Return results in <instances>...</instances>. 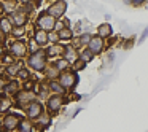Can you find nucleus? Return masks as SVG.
I'll use <instances>...</instances> for the list:
<instances>
[{
  "instance_id": "nucleus-1",
  "label": "nucleus",
  "mask_w": 148,
  "mask_h": 132,
  "mask_svg": "<svg viewBox=\"0 0 148 132\" xmlns=\"http://www.w3.org/2000/svg\"><path fill=\"white\" fill-rule=\"evenodd\" d=\"M24 64H26V67L29 68L30 72L43 73L45 68L48 67V64H49V59H48V56H46L45 49H40V51L27 56V59L24 61Z\"/></svg>"
},
{
  "instance_id": "nucleus-2",
  "label": "nucleus",
  "mask_w": 148,
  "mask_h": 132,
  "mask_svg": "<svg viewBox=\"0 0 148 132\" xmlns=\"http://www.w3.org/2000/svg\"><path fill=\"white\" fill-rule=\"evenodd\" d=\"M23 119H24V113H18L11 110V111L0 116V129H3L7 132H16L18 126Z\"/></svg>"
},
{
  "instance_id": "nucleus-3",
  "label": "nucleus",
  "mask_w": 148,
  "mask_h": 132,
  "mask_svg": "<svg viewBox=\"0 0 148 132\" xmlns=\"http://www.w3.org/2000/svg\"><path fill=\"white\" fill-rule=\"evenodd\" d=\"M7 51L10 53L16 61H26L27 56H29L27 38L26 40H8L7 42Z\"/></svg>"
},
{
  "instance_id": "nucleus-4",
  "label": "nucleus",
  "mask_w": 148,
  "mask_h": 132,
  "mask_svg": "<svg viewBox=\"0 0 148 132\" xmlns=\"http://www.w3.org/2000/svg\"><path fill=\"white\" fill-rule=\"evenodd\" d=\"M56 23H58V19H54V18H53L51 14H48L45 10H42V11L37 13L35 18H34L32 26H35V27H38V29H42V30H45V32L49 34V32L54 30Z\"/></svg>"
},
{
  "instance_id": "nucleus-5",
  "label": "nucleus",
  "mask_w": 148,
  "mask_h": 132,
  "mask_svg": "<svg viewBox=\"0 0 148 132\" xmlns=\"http://www.w3.org/2000/svg\"><path fill=\"white\" fill-rule=\"evenodd\" d=\"M67 103L65 96H58V94H51L48 97V100L45 102V110L49 113L51 116H58L62 111L64 105Z\"/></svg>"
},
{
  "instance_id": "nucleus-6",
  "label": "nucleus",
  "mask_w": 148,
  "mask_h": 132,
  "mask_svg": "<svg viewBox=\"0 0 148 132\" xmlns=\"http://www.w3.org/2000/svg\"><path fill=\"white\" fill-rule=\"evenodd\" d=\"M69 10V3L65 2V0H54V2H49L48 5H46L45 11L48 14H51L54 19L61 21L65 18V13H67Z\"/></svg>"
},
{
  "instance_id": "nucleus-7",
  "label": "nucleus",
  "mask_w": 148,
  "mask_h": 132,
  "mask_svg": "<svg viewBox=\"0 0 148 132\" xmlns=\"http://www.w3.org/2000/svg\"><path fill=\"white\" fill-rule=\"evenodd\" d=\"M11 100H13V108H18V110H21V111H24V108H26L30 102L37 100V94L32 92V91L21 89Z\"/></svg>"
},
{
  "instance_id": "nucleus-8",
  "label": "nucleus",
  "mask_w": 148,
  "mask_h": 132,
  "mask_svg": "<svg viewBox=\"0 0 148 132\" xmlns=\"http://www.w3.org/2000/svg\"><path fill=\"white\" fill-rule=\"evenodd\" d=\"M78 80H80V78H78V73H75L72 68L67 70V72H62V73L59 75V78H58V81L61 83V86L67 91V94L73 92V89L78 84Z\"/></svg>"
},
{
  "instance_id": "nucleus-9",
  "label": "nucleus",
  "mask_w": 148,
  "mask_h": 132,
  "mask_svg": "<svg viewBox=\"0 0 148 132\" xmlns=\"http://www.w3.org/2000/svg\"><path fill=\"white\" fill-rule=\"evenodd\" d=\"M46 110H45V103L40 102V100H34L30 102L29 105L24 108V118L30 119V121H35L40 115H43Z\"/></svg>"
},
{
  "instance_id": "nucleus-10",
  "label": "nucleus",
  "mask_w": 148,
  "mask_h": 132,
  "mask_svg": "<svg viewBox=\"0 0 148 132\" xmlns=\"http://www.w3.org/2000/svg\"><path fill=\"white\" fill-rule=\"evenodd\" d=\"M29 38H32L42 49H45L46 46L49 45V42H48V32H45V30L38 29V27H35V26H32V29H30Z\"/></svg>"
},
{
  "instance_id": "nucleus-11",
  "label": "nucleus",
  "mask_w": 148,
  "mask_h": 132,
  "mask_svg": "<svg viewBox=\"0 0 148 132\" xmlns=\"http://www.w3.org/2000/svg\"><path fill=\"white\" fill-rule=\"evenodd\" d=\"M10 19H11L13 27H27L30 24V21H32V18H29L23 10H19V7H18V10H14L13 13L10 14Z\"/></svg>"
},
{
  "instance_id": "nucleus-12",
  "label": "nucleus",
  "mask_w": 148,
  "mask_h": 132,
  "mask_svg": "<svg viewBox=\"0 0 148 132\" xmlns=\"http://www.w3.org/2000/svg\"><path fill=\"white\" fill-rule=\"evenodd\" d=\"M21 89H23V83H21L18 78H11V80H8L7 84H5L3 91H2V96L13 99V97L16 96V94L19 92Z\"/></svg>"
},
{
  "instance_id": "nucleus-13",
  "label": "nucleus",
  "mask_w": 148,
  "mask_h": 132,
  "mask_svg": "<svg viewBox=\"0 0 148 132\" xmlns=\"http://www.w3.org/2000/svg\"><path fill=\"white\" fill-rule=\"evenodd\" d=\"M53 118H54V116H51L48 111H45L43 115H40L38 118L34 121L35 131H37V132H46V131H48V129L53 126Z\"/></svg>"
},
{
  "instance_id": "nucleus-14",
  "label": "nucleus",
  "mask_w": 148,
  "mask_h": 132,
  "mask_svg": "<svg viewBox=\"0 0 148 132\" xmlns=\"http://www.w3.org/2000/svg\"><path fill=\"white\" fill-rule=\"evenodd\" d=\"M62 59L64 61H67L70 65H73L75 62L80 59V49L75 48L72 43H67V45H64V51H62Z\"/></svg>"
},
{
  "instance_id": "nucleus-15",
  "label": "nucleus",
  "mask_w": 148,
  "mask_h": 132,
  "mask_svg": "<svg viewBox=\"0 0 148 132\" xmlns=\"http://www.w3.org/2000/svg\"><path fill=\"white\" fill-rule=\"evenodd\" d=\"M23 65H24V61H16V62H13L11 65H7V67H2V70H0V75H3V77L7 78V80H11V78H16Z\"/></svg>"
},
{
  "instance_id": "nucleus-16",
  "label": "nucleus",
  "mask_w": 148,
  "mask_h": 132,
  "mask_svg": "<svg viewBox=\"0 0 148 132\" xmlns=\"http://www.w3.org/2000/svg\"><path fill=\"white\" fill-rule=\"evenodd\" d=\"M105 48H107L105 40H102L100 37H97V35L91 37V42H89V45H88V49H89L94 56H100L103 51H105Z\"/></svg>"
},
{
  "instance_id": "nucleus-17",
  "label": "nucleus",
  "mask_w": 148,
  "mask_h": 132,
  "mask_svg": "<svg viewBox=\"0 0 148 132\" xmlns=\"http://www.w3.org/2000/svg\"><path fill=\"white\" fill-rule=\"evenodd\" d=\"M62 51H64V43H59V45H48L45 48V53H46V56H48L49 62L62 57Z\"/></svg>"
},
{
  "instance_id": "nucleus-18",
  "label": "nucleus",
  "mask_w": 148,
  "mask_h": 132,
  "mask_svg": "<svg viewBox=\"0 0 148 132\" xmlns=\"http://www.w3.org/2000/svg\"><path fill=\"white\" fill-rule=\"evenodd\" d=\"M19 10H23L29 18H32L37 13L38 8L35 7V2L34 0H19Z\"/></svg>"
},
{
  "instance_id": "nucleus-19",
  "label": "nucleus",
  "mask_w": 148,
  "mask_h": 132,
  "mask_svg": "<svg viewBox=\"0 0 148 132\" xmlns=\"http://www.w3.org/2000/svg\"><path fill=\"white\" fill-rule=\"evenodd\" d=\"M113 35V26L110 23H102L97 26V37H100L102 40H107Z\"/></svg>"
},
{
  "instance_id": "nucleus-20",
  "label": "nucleus",
  "mask_w": 148,
  "mask_h": 132,
  "mask_svg": "<svg viewBox=\"0 0 148 132\" xmlns=\"http://www.w3.org/2000/svg\"><path fill=\"white\" fill-rule=\"evenodd\" d=\"M29 34H30V30L27 27H13V30H11L8 38L10 40H26V38H29Z\"/></svg>"
},
{
  "instance_id": "nucleus-21",
  "label": "nucleus",
  "mask_w": 148,
  "mask_h": 132,
  "mask_svg": "<svg viewBox=\"0 0 148 132\" xmlns=\"http://www.w3.org/2000/svg\"><path fill=\"white\" fill-rule=\"evenodd\" d=\"M59 70L56 68V65L53 64V62H49L48 67L45 68V72H43V78H45L46 81H53V80H58L59 78Z\"/></svg>"
},
{
  "instance_id": "nucleus-22",
  "label": "nucleus",
  "mask_w": 148,
  "mask_h": 132,
  "mask_svg": "<svg viewBox=\"0 0 148 132\" xmlns=\"http://www.w3.org/2000/svg\"><path fill=\"white\" fill-rule=\"evenodd\" d=\"M0 30L3 32V35L10 37L11 30H13V24H11L10 16H7V14H5L3 18H0Z\"/></svg>"
},
{
  "instance_id": "nucleus-23",
  "label": "nucleus",
  "mask_w": 148,
  "mask_h": 132,
  "mask_svg": "<svg viewBox=\"0 0 148 132\" xmlns=\"http://www.w3.org/2000/svg\"><path fill=\"white\" fill-rule=\"evenodd\" d=\"M48 88H49V92L51 94H58V96H67V91L61 86L58 80H53V81H48Z\"/></svg>"
},
{
  "instance_id": "nucleus-24",
  "label": "nucleus",
  "mask_w": 148,
  "mask_h": 132,
  "mask_svg": "<svg viewBox=\"0 0 148 132\" xmlns=\"http://www.w3.org/2000/svg\"><path fill=\"white\" fill-rule=\"evenodd\" d=\"M2 5H3L5 14L10 16L14 10H18V7H19V0H2Z\"/></svg>"
},
{
  "instance_id": "nucleus-25",
  "label": "nucleus",
  "mask_w": 148,
  "mask_h": 132,
  "mask_svg": "<svg viewBox=\"0 0 148 132\" xmlns=\"http://www.w3.org/2000/svg\"><path fill=\"white\" fill-rule=\"evenodd\" d=\"M16 132H35V126H34V121H30V119L24 118L23 121L19 122V126H18V131Z\"/></svg>"
},
{
  "instance_id": "nucleus-26",
  "label": "nucleus",
  "mask_w": 148,
  "mask_h": 132,
  "mask_svg": "<svg viewBox=\"0 0 148 132\" xmlns=\"http://www.w3.org/2000/svg\"><path fill=\"white\" fill-rule=\"evenodd\" d=\"M0 62H2V67H7V65H11L13 62H16V59L7 51V48L0 51Z\"/></svg>"
},
{
  "instance_id": "nucleus-27",
  "label": "nucleus",
  "mask_w": 148,
  "mask_h": 132,
  "mask_svg": "<svg viewBox=\"0 0 148 132\" xmlns=\"http://www.w3.org/2000/svg\"><path fill=\"white\" fill-rule=\"evenodd\" d=\"M18 80L21 81V83H26V81H29V80H32L34 78V75H32V72L29 70V68L26 67V64L21 67V70H19V73H18Z\"/></svg>"
},
{
  "instance_id": "nucleus-28",
  "label": "nucleus",
  "mask_w": 148,
  "mask_h": 132,
  "mask_svg": "<svg viewBox=\"0 0 148 132\" xmlns=\"http://www.w3.org/2000/svg\"><path fill=\"white\" fill-rule=\"evenodd\" d=\"M51 62L56 65V68L59 70V73H62V72H67V70H70V68H72V65L69 64L67 61H64L62 57L56 59V61H51Z\"/></svg>"
},
{
  "instance_id": "nucleus-29",
  "label": "nucleus",
  "mask_w": 148,
  "mask_h": 132,
  "mask_svg": "<svg viewBox=\"0 0 148 132\" xmlns=\"http://www.w3.org/2000/svg\"><path fill=\"white\" fill-rule=\"evenodd\" d=\"M94 57H96V56H94L88 48L80 49V61H83V62H86V64H89V62L94 61Z\"/></svg>"
},
{
  "instance_id": "nucleus-30",
  "label": "nucleus",
  "mask_w": 148,
  "mask_h": 132,
  "mask_svg": "<svg viewBox=\"0 0 148 132\" xmlns=\"http://www.w3.org/2000/svg\"><path fill=\"white\" fill-rule=\"evenodd\" d=\"M48 42H49V45H59V43H61L59 34L56 32V30H53V32L48 34Z\"/></svg>"
},
{
  "instance_id": "nucleus-31",
  "label": "nucleus",
  "mask_w": 148,
  "mask_h": 132,
  "mask_svg": "<svg viewBox=\"0 0 148 132\" xmlns=\"http://www.w3.org/2000/svg\"><path fill=\"white\" fill-rule=\"evenodd\" d=\"M27 49H29V54H34V53H37V51H40V46L37 45L35 42H34L32 38H27Z\"/></svg>"
},
{
  "instance_id": "nucleus-32",
  "label": "nucleus",
  "mask_w": 148,
  "mask_h": 132,
  "mask_svg": "<svg viewBox=\"0 0 148 132\" xmlns=\"http://www.w3.org/2000/svg\"><path fill=\"white\" fill-rule=\"evenodd\" d=\"M86 65H88L86 62H83V61H80V59H78V61L72 65V70H73L75 73H80V72H83L84 68H86Z\"/></svg>"
},
{
  "instance_id": "nucleus-33",
  "label": "nucleus",
  "mask_w": 148,
  "mask_h": 132,
  "mask_svg": "<svg viewBox=\"0 0 148 132\" xmlns=\"http://www.w3.org/2000/svg\"><path fill=\"white\" fill-rule=\"evenodd\" d=\"M7 78L3 77V75H0V94H2V91H3V88H5V84H7Z\"/></svg>"
},
{
  "instance_id": "nucleus-34",
  "label": "nucleus",
  "mask_w": 148,
  "mask_h": 132,
  "mask_svg": "<svg viewBox=\"0 0 148 132\" xmlns=\"http://www.w3.org/2000/svg\"><path fill=\"white\" fill-rule=\"evenodd\" d=\"M147 37H148V27H145V30L142 32V37L138 38V43H143L147 40Z\"/></svg>"
},
{
  "instance_id": "nucleus-35",
  "label": "nucleus",
  "mask_w": 148,
  "mask_h": 132,
  "mask_svg": "<svg viewBox=\"0 0 148 132\" xmlns=\"http://www.w3.org/2000/svg\"><path fill=\"white\" fill-rule=\"evenodd\" d=\"M5 16V10H3V5H2V2H0V18Z\"/></svg>"
},
{
  "instance_id": "nucleus-36",
  "label": "nucleus",
  "mask_w": 148,
  "mask_h": 132,
  "mask_svg": "<svg viewBox=\"0 0 148 132\" xmlns=\"http://www.w3.org/2000/svg\"><path fill=\"white\" fill-rule=\"evenodd\" d=\"M0 132H7V131H3V129H0Z\"/></svg>"
},
{
  "instance_id": "nucleus-37",
  "label": "nucleus",
  "mask_w": 148,
  "mask_h": 132,
  "mask_svg": "<svg viewBox=\"0 0 148 132\" xmlns=\"http://www.w3.org/2000/svg\"><path fill=\"white\" fill-rule=\"evenodd\" d=\"M0 70H2V62H0Z\"/></svg>"
},
{
  "instance_id": "nucleus-38",
  "label": "nucleus",
  "mask_w": 148,
  "mask_h": 132,
  "mask_svg": "<svg viewBox=\"0 0 148 132\" xmlns=\"http://www.w3.org/2000/svg\"><path fill=\"white\" fill-rule=\"evenodd\" d=\"M0 96H2V94H0Z\"/></svg>"
}]
</instances>
